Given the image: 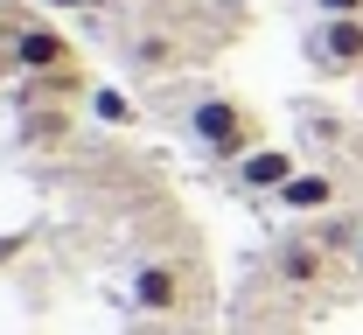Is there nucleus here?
Instances as JSON below:
<instances>
[{
  "label": "nucleus",
  "mask_w": 363,
  "mask_h": 335,
  "mask_svg": "<svg viewBox=\"0 0 363 335\" xmlns=\"http://www.w3.org/2000/svg\"><path fill=\"white\" fill-rule=\"evenodd\" d=\"M189 140L203 147V154H217V161H238V154H252V112L238 105V98L224 91H210V98H196L189 105Z\"/></svg>",
  "instance_id": "f257e3e1"
},
{
  "label": "nucleus",
  "mask_w": 363,
  "mask_h": 335,
  "mask_svg": "<svg viewBox=\"0 0 363 335\" xmlns=\"http://www.w3.org/2000/svg\"><path fill=\"white\" fill-rule=\"evenodd\" d=\"M7 42H14V63H21L28 77H49V70H77V49H70V35H63V28H49V21H35V28H14Z\"/></svg>",
  "instance_id": "f03ea898"
},
{
  "label": "nucleus",
  "mask_w": 363,
  "mask_h": 335,
  "mask_svg": "<svg viewBox=\"0 0 363 335\" xmlns=\"http://www.w3.org/2000/svg\"><path fill=\"white\" fill-rule=\"evenodd\" d=\"M301 175V154L294 147H252V154H238V189H252V195H279L286 182Z\"/></svg>",
  "instance_id": "7ed1b4c3"
},
{
  "label": "nucleus",
  "mask_w": 363,
  "mask_h": 335,
  "mask_svg": "<svg viewBox=\"0 0 363 335\" xmlns=\"http://www.w3.org/2000/svg\"><path fill=\"white\" fill-rule=\"evenodd\" d=\"M126 293H133L140 314H175V307H182V266H175V259H140Z\"/></svg>",
  "instance_id": "20e7f679"
},
{
  "label": "nucleus",
  "mask_w": 363,
  "mask_h": 335,
  "mask_svg": "<svg viewBox=\"0 0 363 335\" xmlns=\"http://www.w3.org/2000/svg\"><path fill=\"white\" fill-rule=\"evenodd\" d=\"M308 56H315L321 70H363V14H350V21H321Z\"/></svg>",
  "instance_id": "39448f33"
},
{
  "label": "nucleus",
  "mask_w": 363,
  "mask_h": 335,
  "mask_svg": "<svg viewBox=\"0 0 363 335\" xmlns=\"http://www.w3.org/2000/svg\"><path fill=\"white\" fill-rule=\"evenodd\" d=\"M272 203H279V210H301V217H328V210H335V175H315V168H301V175H294L286 189L272 195Z\"/></svg>",
  "instance_id": "423d86ee"
},
{
  "label": "nucleus",
  "mask_w": 363,
  "mask_h": 335,
  "mask_svg": "<svg viewBox=\"0 0 363 335\" xmlns=\"http://www.w3.org/2000/svg\"><path fill=\"white\" fill-rule=\"evenodd\" d=\"M328 266H335V259H328L315 238H294L286 251H279V280H286V287H321Z\"/></svg>",
  "instance_id": "0eeeda50"
},
{
  "label": "nucleus",
  "mask_w": 363,
  "mask_h": 335,
  "mask_svg": "<svg viewBox=\"0 0 363 335\" xmlns=\"http://www.w3.org/2000/svg\"><path fill=\"white\" fill-rule=\"evenodd\" d=\"M315 244L328 251V259H357V244H363V224L350 217V210H328L315 224Z\"/></svg>",
  "instance_id": "6e6552de"
},
{
  "label": "nucleus",
  "mask_w": 363,
  "mask_h": 335,
  "mask_svg": "<svg viewBox=\"0 0 363 335\" xmlns=\"http://www.w3.org/2000/svg\"><path fill=\"white\" fill-rule=\"evenodd\" d=\"M91 119L98 126H133V98L119 91V84H98L91 91Z\"/></svg>",
  "instance_id": "1a4fd4ad"
},
{
  "label": "nucleus",
  "mask_w": 363,
  "mask_h": 335,
  "mask_svg": "<svg viewBox=\"0 0 363 335\" xmlns=\"http://www.w3.org/2000/svg\"><path fill=\"white\" fill-rule=\"evenodd\" d=\"M321 21H350V14H363V0H315Z\"/></svg>",
  "instance_id": "9d476101"
},
{
  "label": "nucleus",
  "mask_w": 363,
  "mask_h": 335,
  "mask_svg": "<svg viewBox=\"0 0 363 335\" xmlns=\"http://www.w3.org/2000/svg\"><path fill=\"white\" fill-rule=\"evenodd\" d=\"M140 63H147V70H154V63H168V42H161V35H147V42H140Z\"/></svg>",
  "instance_id": "9b49d317"
},
{
  "label": "nucleus",
  "mask_w": 363,
  "mask_h": 335,
  "mask_svg": "<svg viewBox=\"0 0 363 335\" xmlns=\"http://www.w3.org/2000/svg\"><path fill=\"white\" fill-rule=\"evenodd\" d=\"M49 14H91V7H98V0H43Z\"/></svg>",
  "instance_id": "f8f14e48"
},
{
  "label": "nucleus",
  "mask_w": 363,
  "mask_h": 335,
  "mask_svg": "<svg viewBox=\"0 0 363 335\" xmlns=\"http://www.w3.org/2000/svg\"><path fill=\"white\" fill-rule=\"evenodd\" d=\"M14 70H21V63H14V42H7V35H0V84H7V77H14Z\"/></svg>",
  "instance_id": "ddd939ff"
},
{
  "label": "nucleus",
  "mask_w": 363,
  "mask_h": 335,
  "mask_svg": "<svg viewBox=\"0 0 363 335\" xmlns=\"http://www.w3.org/2000/svg\"><path fill=\"white\" fill-rule=\"evenodd\" d=\"M357 266H363V244H357Z\"/></svg>",
  "instance_id": "4468645a"
}]
</instances>
